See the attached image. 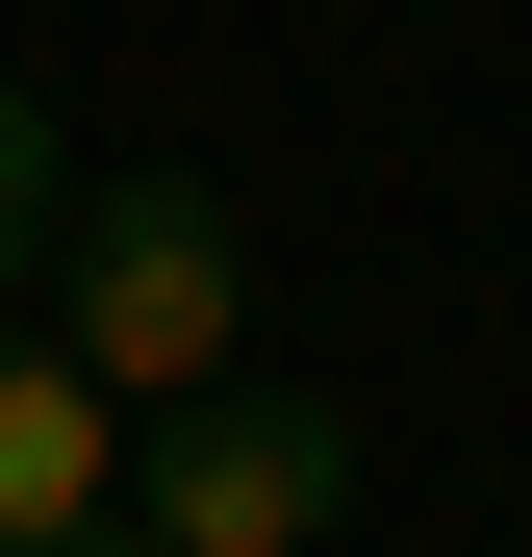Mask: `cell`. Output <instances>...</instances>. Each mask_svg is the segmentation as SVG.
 I'll list each match as a JSON object with an SVG mask.
<instances>
[{"label": "cell", "mask_w": 532, "mask_h": 557, "mask_svg": "<svg viewBox=\"0 0 532 557\" xmlns=\"http://www.w3.org/2000/svg\"><path fill=\"white\" fill-rule=\"evenodd\" d=\"M76 381H102L127 431L152 406H203L228 381V330H253V253H228V203L203 177H76V228H51V305H26Z\"/></svg>", "instance_id": "cell-1"}, {"label": "cell", "mask_w": 532, "mask_h": 557, "mask_svg": "<svg viewBox=\"0 0 532 557\" xmlns=\"http://www.w3.org/2000/svg\"><path fill=\"white\" fill-rule=\"evenodd\" d=\"M330 532H355V406L203 381L127 431V557H330Z\"/></svg>", "instance_id": "cell-2"}, {"label": "cell", "mask_w": 532, "mask_h": 557, "mask_svg": "<svg viewBox=\"0 0 532 557\" xmlns=\"http://www.w3.org/2000/svg\"><path fill=\"white\" fill-rule=\"evenodd\" d=\"M0 557H127V406L51 330H0Z\"/></svg>", "instance_id": "cell-3"}, {"label": "cell", "mask_w": 532, "mask_h": 557, "mask_svg": "<svg viewBox=\"0 0 532 557\" xmlns=\"http://www.w3.org/2000/svg\"><path fill=\"white\" fill-rule=\"evenodd\" d=\"M51 228H76V152H51V102H26V76H0V330H26Z\"/></svg>", "instance_id": "cell-4"}]
</instances>
